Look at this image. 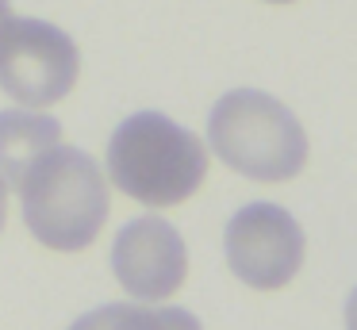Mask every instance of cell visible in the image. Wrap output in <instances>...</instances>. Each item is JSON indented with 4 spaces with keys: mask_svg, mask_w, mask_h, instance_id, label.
<instances>
[{
    "mask_svg": "<svg viewBox=\"0 0 357 330\" xmlns=\"http://www.w3.org/2000/svg\"><path fill=\"white\" fill-rule=\"evenodd\" d=\"M208 142L223 165L261 184L292 181L307 165L300 119L261 89H231L208 115Z\"/></svg>",
    "mask_w": 357,
    "mask_h": 330,
    "instance_id": "3",
    "label": "cell"
},
{
    "mask_svg": "<svg viewBox=\"0 0 357 330\" xmlns=\"http://www.w3.org/2000/svg\"><path fill=\"white\" fill-rule=\"evenodd\" d=\"M265 4H292V0H265Z\"/></svg>",
    "mask_w": 357,
    "mask_h": 330,
    "instance_id": "12",
    "label": "cell"
},
{
    "mask_svg": "<svg viewBox=\"0 0 357 330\" xmlns=\"http://www.w3.org/2000/svg\"><path fill=\"white\" fill-rule=\"evenodd\" d=\"M108 177L139 204L173 207L200 192L208 177V150L169 115L135 112L108 142Z\"/></svg>",
    "mask_w": 357,
    "mask_h": 330,
    "instance_id": "2",
    "label": "cell"
},
{
    "mask_svg": "<svg viewBox=\"0 0 357 330\" xmlns=\"http://www.w3.org/2000/svg\"><path fill=\"white\" fill-rule=\"evenodd\" d=\"M112 273L135 299H169L188 276L185 238L162 215H139L112 242Z\"/></svg>",
    "mask_w": 357,
    "mask_h": 330,
    "instance_id": "6",
    "label": "cell"
},
{
    "mask_svg": "<svg viewBox=\"0 0 357 330\" xmlns=\"http://www.w3.org/2000/svg\"><path fill=\"white\" fill-rule=\"evenodd\" d=\"M24 223L47 250L77 253L108 223L112 196L100 165L77 146H50L16 184Z\"/></svg>",
    "mask_w": 357,
    "mask_h": 330,
    "instance_id": "1",
    "label": "cell"
},
{
    "mask_svg": "<svg viewBox=\"0 0 357 330\" xmlns=\"http://www.w3.org/2000/svg\"><path fill=\"white\" fill-rule=\"evenodd\" d=\"M70 330H204L185 307H142V303H104L81 315Z\"/></svg>",
    "mask_w": 357,
    "mask_h": 330,
    "instance_id": "8",
    "label": "cell"
},
{
    "mask_svg": "<svg viewBox=\"0 0 357 330\" xmlns=\"http://www.w3.org/2000/svg\"><path fill=\"white\" fill-rule=\"evenodd\" d=\"M8 15H12V0H0V23L8 20Z\"/></svg>",
    "mask_w": 357,
    "mask_h": 330,
    "instance_id": "11",
    "label": "cell"
},
{
    "mask_svg": "<svg viewBox=\"0 0 357 330\" xmlns=\"http://www.w3.org/2000/svg\"><path fill=\"white\" fill-rule=\"evenodd\" d=\"M303 227L280 204H246L223 230V253L231 273L246 288L277 292L296 280L303 265Z\"/></svg>",
    "mask_w": 357,
    "mask_h": 330,
    "instance_id": "5",
    "label": "cell"
},
{
    "mask_svg": "<svg viewBox=\"0 0 357 330\" xmlns=\"http://www.w3.org/2000/svg\"><path fill=\"white\" fill-rule=\"evenodd\" d=\"M4 219H8V181L0 177V230H4Z\"/></svg>",
    "mask_w": 357,
    "mask_h": 330,
    "instance_id": "10",
    "label": "cell"
},
{
    "mask_svg": "<svg viewBox=\"0 0 357 330\" xmlns=\"http://www.w3.org/2000/svg\"><path fill=\"white\" fill-rule=\"evenodd\" d=\"M346 330H357V288L346 299Z\"/></svg>",
    "mask_w": 357,
    "mask_h": 330,
    "instance_id": "9",
    "label": "cell"
},
{
    "mask_svg": "<svg viewBox=\"0 0 357 330\" xmlns=\"http://www.w3.org/2000/svg\"><path fill=\"white\" fill-rule=\"evenodd\" d=\"M81 73L77 43L47 20L0 23V89L16 104L50 107L70 96Z\"/></svg>",
    "mask_w": 357,
    "mask_h": 330,
    "instance_id": "4",
    "label": "cell"
},
{
    "mask_svg": "<svg viewBox=\"0 0 357 330\" xmlns=\"http://www.w3.org/2000/svg\"><path fill=\"white\" fill-rule=\"evenodd\" d=\"M58 142H62V123L54 115L31 112V107L0 112V177L16 188L27 169Z\"/></svg>",
    "mask_w": 357,
    "mask_h": 330,
    "instance_id": "7",
    "label": "cell"
}]
</instances>
